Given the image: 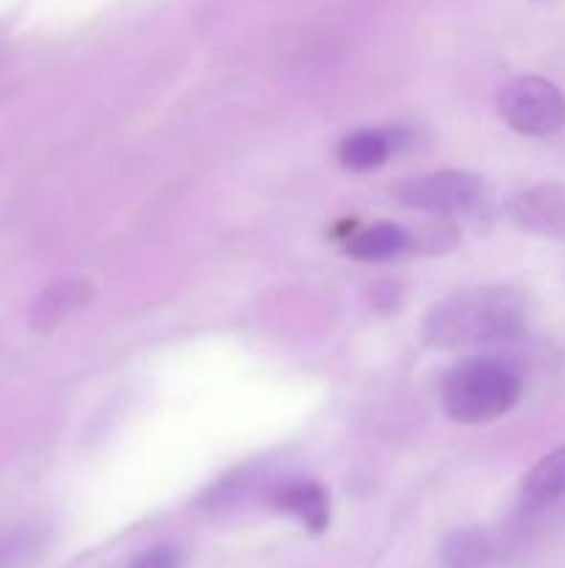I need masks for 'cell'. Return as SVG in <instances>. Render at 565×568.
<instances>
[{"label": "cell", "mask_w": 565, "mask_h": 568, "mask_svg": "<svg viewBox=\"0 0 565 568\" xmlns=\"http://www.w3.org/2000/svg\"><path fill=\"white\" fill-rule=\"evenodd\" d=\"M526 297L515 286L493 283L452 294L427 314L424 342L438 349L493 347L521 336Z\"/></svg>", "instance_id": "cell-1"}, {"label": "cell", "mask_w": 565, "mask_h": 568, "mask_svg": "<svg viewBox=\"0 0 565 568\" xmlns=\"http://www.w3.org/2000/svg\"><path fill=\"white\" fill-rule=\"evenodd\" d=\"M521 397V375L499 358H469L443 377V410L458 425H485L510 414Z\"/></svg>", "instance_id": "cell-2"}, {"label": "cell", "mask_w": 565, "mask_h": 568, "mask_svg": "<svg viewBox=\"0 0 565 568\" xmlns=\"http://www.w3.org/2000/svg\"><path fill=\"white\" fill-rule=\"evenodd\" d=\"M499 116L521 136H552L565 128V92L543 75H515L496 94Z\"/></svg>", "instance_id": "cell-3"}, {"label": "cell", "mask_w": 565, "mask_h": 568, "mask_svg": "<svg viewBox=\"0 0 565 568\" xmlns=\"http://www.w3.org/2000/svg\"><path fill=\"white\" fill-rule=\"evenodd\" d=\"M397 203L404 209L424 211L435 216L463 214L474 209L482 200V181L474 172L463 170H438L430 175H415L408 181L397 183L391 189Z\"/></svg>", "instance_id": "cell-4"}, {"label": "cell", "mask_w": 565, "mask_h": 568, "mask_svg": "<svg viewBox=\"0 0 565 568\" xmlns=\"http://www.w3.org/2000/svg\"><path fill=\"white\" fill-rule=\"evenodd\" d=\"M510 214L524 231L565 242V186L559 183L524 189L510 205Z\"/></svg>", "instance_id": "cell-5"}, {"label": "cell", "mask_w": 565, "mask_h": 568, "mask_svg": "<svg viewBox=\"0 0 565 568\" xmlns=\"http://www.w3.org/2000/svg\"><path fill=\"white\" fill-rule=\"evenodd\" d=\"M271 505L291 514L310 532H325L330 525V494L316 480H286L271 491Z\"/></svg>", "instance_id": "cell-6"}, {"label": "cell", "mask_w": 565, "mask_h": 568, "mask_svg": "<svg viewBox=\"0 0 565 568\" xmlns=\"http://www.w3.org/2000/svg\"><path fill=\"white\" fill-rule=\"evenodd\" d=\"M92 294H94L92 283L81 281V277L50 283V286L39 294L37 303H33L31 325L37 327V331H53V327L61 325L66 316L86 308Z\"/></svg>", "instance_id": "cell-7"}, {"label": "cell", "mask_w": 565, "mask_h": 568, "mask_svg": "<svg viewBox=\"0 0 565 568\" xmlns=\"http://www.w3.org/2000/svg\"><path fill=\"white\" fill-rule=\"evenodd\" d=\"M521 497L530 508H543L552 505L554 499L565 497V444L543 455L524 477Z\"/></svg>", "instance_id": "cell-8"}, {"label": "cell", "mask_w": 565, "mask_h": 568, "mask_svg": "<svg viewBox=\"0 0 565 568\" xmlns=\"http://www.w3.org/2000/svg\"><path fill=\"white\" fill-rule=\"evenodd\" d=\"M397 148H399L397 133L358 131L338 144V161H341L347 170H355V172L377 170L380 164H386L388 155H391Z\"/></svg>", "instance_id": "cell-9"}, {"label": "cell", "mask_w": 565, "mask_h": 568, "mask_svg": "<svg viewBox=\"0 0 565 568\" xmlns=\"http://www.w3.org/2000/svg\"><path fill=\"white\" fill-rule=\"evenodd\" d=\"M410 247V233L391 222H377L347 239V253L360 261H388Z\"/></svg>", "instance_id": "cell-10"}, {"label": "cell", "mask_w": 565, "mask_h": 568, "mask_svg": "<svg viewBox=\"0 0 565 568\" xmlns=\"http://www.w3.org/2000/svg\"><path fill=\"white\" fill-rule=\"evenodd\" d=\"M482 555H485V541L476 532H458L446 544V560L454 568L476 566L482 560Z\"/></svg>", "instance_id": "cell-11"}, {"label": "cell", "mask_w": 565, "mask_h": 568, "mask_svg": "<svg viewBox=\"0 0 565 568\" xmlns=\"http://www.w3.org/2000/svg\"><path fill=\"white\" fill-rule=\"evenodd\" d=\"M183 558L181 549L170 547V544H161V547L144 549L142 555H136L131 568H181Z\"/></svg>", "instance_id": "cell-12"}]
</instances>
